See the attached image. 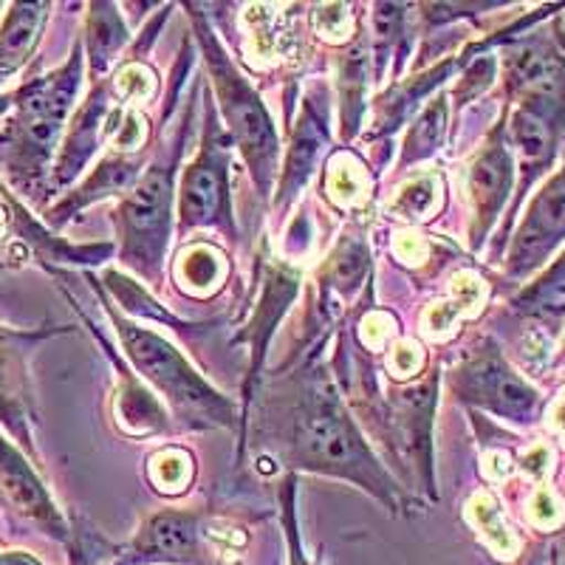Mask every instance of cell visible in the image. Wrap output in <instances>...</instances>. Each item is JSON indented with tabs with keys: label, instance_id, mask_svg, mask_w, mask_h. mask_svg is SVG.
<instances>
[{
	"label": "cell",
	"instance_id": "cell-1",
	"mask_svg": "<svg viewBox=\"0 0 565 565\" xmlns=\"http://www.w3.org/2000/svg\"><path fill=\"white\" fill-rule=\"evenodd\" d=\"M291 385L286 402V436L275 444L286 467L309 469L320 476L345 478L371 492L391 512L407 509L405 492L373 456L345 402L337 393L331 373L322 365H306Z\"/></svg>",
	"mask_w": 565,
	"mask_h": 565
},
{
	"label": "cell",
	"instance_id": "cell-2",
	"mask_svg": "<svg viewBox=\"0 0 565 565\" xmlns=\"http://www.w3.org/2000/svg\"><path fill=\"white\" fill-rule=\"evenodd\" d=\"M103 309L108 311L110 326L122 342L125 356L134 365L136 376L148 387H153L159 396L168 398L175 422L186 430H238L244 433L238 411L224 393H218L210 382L195 373V367L181 356L175 345H170L164 337H159L150 328H141L122 317L103 297Z\"/></svg>",
	"mask_w": 565,
	"mask_h": 565
},
{
	"label": "cell",
	"instance_id": "cell-3",
	"mask_svg": "<svg viewBox=\"0 0 565 565\" xmlns=\"http://www.w3.org/2000/svg\"><path fill=\"white\" fill-rule=\"evenodd\" d=\"M79 85H83V45L77 43L68 63L12 94L14 116L0 134V156L7 161L14 184L32 190L45 179Z\"/></svg>",
	"mask_w": 565,
	"mask_h": 565
},
{
	"label": "cell",
	"instance_id": "cell-4",
	"mask_svg": "<svg viewBox=\"0 0 565 565\" xmlns=\"http://www.w3.org/2000/svg\"><path fill=\"white\" fill-rule=\"evenodd\" d=\"M186 9H190L186 14L193 20V38L199 40L204 65L210 71L215 94H218V110L224 116L226 134L244 156V164L249 170L252 181H255L257 195L269 199L277 170H280V139H277V128L271 122L269 108H266L264 97L257 94L255 85L241 74L238 65L232 63L224 43L215 38V29L206 20V14L201 12V7L186 3Z\"/></svg>",
	"mask_w": 565,
	"mask_h": 565
},
{
	"label": "cell",
	"instance_id": "cell-5",
	"mask_svg": "<svg viewBox=\"0 0 565 565\" xmlns=\"http://www.w3.org/2000/svg\"><path fill=\"white\" fill-rule=\"evenodd\" d=\"M193 105L186 108L181 128L159 159L148 164L136 186L122 199L116 210V230L122 241V264L130 266L148 282L161 280V266L173 238V204H175V175H179L181 145L190 130Z\"/></svg>",
	"mask_w": 565,
	"mask_h": 565
},
{
	"label": "cell",
	"instance_id": "cell-6",
	"mask_svg": "<svg viewBox=\"0 0 565 565\" xmlns=\"http://www.w3.org/2000/svg\"><path fill=\"white\" fill-rule=\"evenodd\" d=\"M230 148L232 139L226 128H221L215 99L210 88H204V134L199 156L181 170V181L175 186L181 235L193 230H218L230 241L238 238L230 193Z\"/></svg>",
	"mask_w": 565,
	"mask_h": 565
},
{
	"label": "cell",
	"instance_id": "cell-7",
	"mask_svg": "<svg viewBox=\"0 0 565 565\" xmlns=\"http://www.w3.org/2000/svg\"><path fill=\"white\" fill-rule=\"evenodd\" d=\"M450 393L469 407L501 416L514 424L540 418V393L514 371L492 340H481L458 356L447 373Z\"/></svg>",
	"mask_w": 565,
	"mask_h": 565
},
{
	"label": "cell",
	"instance_id": "cell-8",
	"mask_svg": "<svg viewBox=\"0 0 565 565\" xmlns=\"http://www.w3.org/2000/svg\"><path fill=\"white\" fill-rule=\"evenodd\" d=\"M114 565H224L206 534L204 512L159 509L141 523Z\"/></svg>",
	"mask_w": 565,
	"mask_h": 565
},
{
	"label": "cell",
	"instance_id": "cell-9",
	"mask_svg": "<svg viewBox=\"0 0 565 565\" xmlns=\"http://www.w3.org/2000/svg\"><path fill=\"white\" fill-rule=\"evenodd\" d=\"M514 184V156L507 139V110L489 130L481 148L467 164V201H469V238L472 249H481L489 230L507 206Z\"/></svg>",
	"mask_w": 565,
	"mask_h": 565
},
{
	"label": "cell",
	"instance_id": "cell-10",
	"mask_svg": "<svg viewBox=\"0 0 565 565\" xmlns=\"http://www.w3.org/2000/svg\"><path fill=\"white\" fill-rule=\"evenodd\" d=\"M565 241V159L529 204L507 255V275L523 280L548 264Z\"/></svg>",
	"mask_w": 565,
	"mask_h": 565
},
{
	"label": "cell",
	"instance_id": "cell-11",
	"mask_svg": "<svg viewBox=\"0 0 565 565\" xmlns=\"http://www.w3.org/2000/svg\"><path fill=\"white\" fill-rule=\"evenodd\" d=\"M328 85L315 83L309 94L300 103V116H297L295 130H291L289 150L282 161V179L277 186V212H286L291 201L302 193V186L309 184L315 175L317 161L331 139V114H328Z\"/></svg>",
	"mask_w": 565,
	"mask_h": 565
},
{
	"label": "cell",
	"instance_id": "cell-12",
	"mask_svg": "<svg viewBox=\"0 0 565 565\" xmlns=\"http://www.w3.org/2000/svg\"><path fill=\"white\" fill-rule=\"evenodd\" d=\"M297 295V271L289 264H277V260H266V266H260V302L255 306V315H252L246 331H241L238 342H252V367L249 380L244 385V411H241V424H244L246 411H249L252 402V387L255 380L260 376V362L266 356V345H269V337L275 334L277 322L286 315V309L291 306Z\"/></svg>",
	"mask_w": 565,
	"mask_h": 565
},
{
	"label": "cell",
	"instance_id": "cell-13",
	"mask_svg": "<svg viewBox=\"0 0 565 565\" xmlns=\"http://www.w3.org/2000/svg\"><path fill=\"white\" fill-rule=\"evenodd\" d=\"M0 498L20 518L32 521L45 534H52L57 540L71 537V529L65 526L63 514L54 507L52 494L45 492L40 478L34 476V469L23 461V456L3 436H0Z\"/></svg>",
	"mask_w": 565,
	"mask_h": 565
},
{
	"label": "cell",
	"instance_id": "cell-14",
	"mask_svg": "<svg viewBox=\"0 0 565 565\" xmlns=\"http://www.w3.org/2000/svg\"><path fill=\"white\" fill-rule=\"evenodd\" d=\"M114 108V94H110L108 83H97L94 90L88 94V99L83 103V108L77 110L74 122L68 125V134L65 141L60 145L57 164H54L52 181L54 186H65L77 179L85 170L88 159L99 150V145L108 141L105 136V122H108V114Z\"/></svg>",
	"mask_w": 565,
	"mask_h": 565
},
{
	"label": "cell",
	"instance_id": "cell-15",
	"mask_svg": "<svg viewBox=\"0 0 565 565\" xmlns=\"http://www.w3.org/2000/svg\"><path fill=\"white\" fill-rule=\"evenodd\" d=\"M145 164H148V153H114L110 150L103 161L97 164V170L83 181V184L74 190L71 195H65L54 210H49V224L52 226H65L79 210H85L94 201L110 199V195H128L136 186V181L145 173Z\"/></svg>",
	"mask_w": 565,
	"mask_h": 565
},
{
	"label": "cell",
	"instance_id": "cell-16",
	"mask_svg": "<svg viewBox=\"0 0 565 565\" xmlns=\"http://www.w3.org/2000/svg\"><path fill=\"white\" fill-rule=\"evenodd\" d=\"M371 271V249H367V241L362 238L360 232H348L342 235L340 244L334 246V252L328 255L326 266L320 271V315L326 322L331 320V300L334 297H348L356 291L362 277H367Z\"/></svg>",
	"mask_w": 565,
	"mask_h": 565
},
{
	"label": "cell",
	"instance_id": "cell-17",
	"mask_svg": "<svg viewBox=\"0 0 565 565\" xmlns=\"http://www.w3.org/2000/svg\"><path fill=\"white\" fill-rule=\"evenodd\" d=\"M49 3H14L0 26V83L18 74L32 57L49 18Z\"/></svg>",
	"mask_w": 565,
	"mask_h": 565
},
{
	"label": "cell",
	"instance_id": "cell-18",
	"mask_svg": "<svg viewBox=\"0 0 565 565\" xmlns=\"http://www.w3.org/2000/svg\"><path fill=\"white\" fill-rule=\"evenodd\" d=\"M130 43V32L125 26L122 14L116 12L114 3H90L88 23H85V54H88V74L90 83H103L114 60L122 54L125 45Z\"/></svg>",
	"mask_w": 565,
	"mask_h": 565
},
{
	"label": "cell",
	"instance_id": "cell-19",
	"mask_svg": "<svg viewBox=\"0 0 565 565\" xmlns=\"http://www.w3.org/2000/svg\"><path fill=\"white\" fill-rule=\"evenodd\" d=\"M371 77V57L365 43H351L337 63V90H340V130L342 141L360 134L362 110H365V88Z\"/></svg>",
	"mask_w": 565,
	"mask_h": 565
},
{
	"label": "cell",
	"instance_id": "cell-20",
	"mask_svg": "<svg viewBox=\"0 0 565 565\" xmlns=\"http://www.w3.org/2000/svg\"><path fill=\"white\" fill-rule=\"evenodd\" d=\"M447 114H450V99H447V94H436L430 103L424 105L422 114L416 116V122L407 130L398 168H413L418 161L430 159L441 148L444 136H447Z\"/></svg>",
	"mask_w": 565,
	"mask_h": 565
},
{
	"label": "cell",
	"instance_id": "cell-21",
	"mask_svg": "<svg viewBox=\"0 0 565 565\" xmlns=\"http://www.w3.org/2000/svg\"><path fill=\"white\" fill-rule=\"evenodd\" d=\"M226 264L224 252L215 249L210 244H195L186 252H181L179 266H175V277H179V286L190 295H212L224 282Z\"/></svg>",
	"mask_w": 565,
	"mask_h": 565
},
{
	"label": "cell",
	"instance_id": "cell-22",
	"mask_svg": "<svg viewBox=\"0 0 565 565\" xmlns=\"http://www.w3.org/2000/svg\"><path fill=\"white\" fill-rule=\"evenodd\" d=\"M512 306L529 317L559 320L565 317V252L537 280L514 297Z\"/></svg>",
	"mask_w": 565,
	"mask_h": 565
},
{
	"label": "cell",
	"instance_id": "cell-23",
	"mask_svg": "<svg viewBox=\"0 0 565 565\" xmlns=\"http://www.w3.org/2000/svg\"><path fill=\"white\" fill-rule=\"evenodd\" d=\"M438 206H441V175L422 173L398 186V193L387 206V215L405 221V224H422V221L433 218Z\"/></svg>",
	"mask_w": 565,
	"mask_h": 565
},
{
	"label": "cell",
	"instance_id": "cell-24",
	"mask_svg": "<svg viewBox=\"0 0 565 565\" xmlns=\"http://www.w3.org/2000/svg\"><path fill=\"white\" fill-rule=\"evenodd\" d=\"M407 7H398V3H376L373 7V52L371 57V77L380 83L382 71H385L387 60L396 54L398 38L405 32L407 20Z\"/></svg>",
	"mask_w": 565,
	"mask_h": 565
},
{
	"label": "cell",
	"instance_id": "cell-25",
	"mask_svg": "<svg viewBox=\"0 0 565 565\" xmlns=\"http://www.w3.org/2000/svg\"><path fill=\"white\" fill-rule=\"evenodd\" d=\"M150 478L161 494H181L193 481V458L179 447L156 452L150 458Z\"/></svg>",
	"mask_w": 565,
	"mask_h": 565
},
{
	"label": "cell",
	"instance_id": "cell-26",
	"mask_svg": "<svg viewBox=\"0 0 565 565\" xmlns=\"http://www.w3.org/2000/svg\"><path fill=\"white\" fill-rule=\"evenodd\" d=\"M362 181H365V168L353 156L340 153L328 161V181L326 190H331V199L340 206H353L362 195Z\"/></svg>",
	"mask_w": 565,
	"mask_h": 565
},
{
	"label": "cell",
	"instance_id": "cell-27",
	"mask_svg": "<svg viewBox=\"0 0 565 565\" xmlns=\"http://www.w3.org/2000/svg\"><path fill=\"white\" fill-rule=\"evenodd\" d=\"M469 512H472V521H476L478 532L489 540V546L501 554V557H507V554L514 548V543H512V534H509L507 526H503L501 507L494 503L492 494L478 492L476 498L469 501Z\"/></svg>",
	"mask_w": 565,
	"mask_h": 565
},
{
	"label": "cell",
	"instance_id": "cell-28",
	"mask_svg": "<svg viewBox=\"0 0 565 565\" xmlns=\"http://www.w3.org/2000/svg\"><path fill=\"white\" fill-rule=\"evenodd\" d=\"M311 20H315V32L322 38H331L334 43L348 40L353 23L351 12L342 3H322V7H317V12H311Z\"/></svg>",
	"mask_w": 565,
	"mask_h": 565
},
{
	"label": "cell",
	"instance_id": "cell-29",
	"mask_svg": "<svg viewBox=\"0 0 565 565\" xmlns=\"http://www.w3.org/2000/svg\"><path fill=\"white\" fill-rule=\"evenodd\" d=\"M563 518H565V512H563V503H559L557 494H554L548 487H540L537 492H534V498H532L534 526L554 529V526H559V523H563Z\"/></svg>",
	"mask_w": 565,
	"mask_h": 565
},
{
	"label": "cell",
	"instance_id": "cell-30",
	"mask_svg": "<svg viewBox=\"0 0 565 565\" xmlns=\"http://www.w3.org/2000/svg\"><path fill=\"white\" fill-rule=\"evenodd\" d=\"M387 367H391L393 376H398V380H407V376H413V371H418V367H422V353H418V345H413V342H398L396 351L391 353V362H387Z\"/></svg>",
	"mask_w": 565,
	"mask_h": 565
},
{
	"label": "cell",
	"instance_id": "cell-31",
	"mask_svg": "<svg viewBox=\"0 0 565 565\" xmlns=\"http://www.w3.org/2000/svg\"><path fill=\"white\" fill-rule=\"evenodd\" d=\"M280 494H282V509H286V518H289L291 565H311L309 557H302V546H300V537H297V526H295V503H291V498H295V478H289V481L282 483Z\"/></svg>",
	"mask_w": 565,
	"mask_h": 565
},
{
	"label": "cell",
	"instance_id": "cell-32",
	"mask_svg": "<svg viewBox=\"0 0 565 565\" xmlns=\"http://www.w3.org/2000/svg\"><path fill=\"white\" fill-rule=\"evenodd\" d=\"M71 565H94L90 563V552L85 546L83 534H74V540H71Z\"/></svg>",
	"mask_w": 565,
	"mask_h": 565
},
{
	"label": "cell",
	"instance_id": "cell-33",
	"mask_svg": "<svg viewBox=\"0 0 565 565\" xmlns=\"http://www.w3.org/2000/svg\"><path fill=\"white\" fill-rule=\"evenodd\" d=\"M0 565H40V559H34L26 552H3L0 554Z\"/></svg>",
	"mask_w": 565,
	"mask_h": 565
},
{
	"label": "cell",
	"instance_id": "cell-34",
	"mask_svg": "<svg viewBox=\"0 0 565 565\" xmlns=\"http://www.w3.org/2000/svg\"><path fill=\"white\" fill-rule=\"evenodd\" d=\"M540 559H543V554L534 552V548H532V552L523 554V557L518 559V563H514V565H540Z\"/></svg>",
	"mask_w": 565,
	"mask_h": 565
},
{
	"label": "cell",
	"instance_id": "cell-35",
	"mask_svg": "<svg viewBox=\"0 0 565 565\" xmlns=\"http://www.w3.org/2000/svg\"><path fill=\"white\" fill-rule=\"evenodd\" d=\"M554 424H557L559 433H565V398H563V402H559L557 413H554Z\"/></svg>",
	"mask_w": 565,
	"mask_h": 565
},
{
	"label": "cell",
	"instance_id": "cell-36",
	"mask_svg": "<svg viewBox=\"0 0 565 565\" xmlns=\"http://www.w3.org/2000/svg\"><path fill=\"white\" fill-rule=\"evenodd\" d=\"M9 103H12V97H0V114L9 108Z\"/></svg>",
	"mask_w": 565,
	"mask_h": 565
},
{
	"label": "cell",
	"instance_id": "cell-37",
	"mask_svg": "<svg viewBox=\"0 0 565 565\" xmlns=\"http://www.w3.org/2000/svg\"><path fill=\"white\" fill-rule=\"evenodd\" d=\"M557 43H559V49L565 52V32H563V29H557Z\"/></svg>",
	"mask_w": 565,
	"mask_h": 565
},
{
	"label": "cell",
	"instance_id": "cell-38",
	"mask_svg": "<svg viewBox=\"0 0 565 565\" xmlns=\"http://www.w3.org/2000/svg\"><path fill=\"white\" fill-rule=\"evenodd\" d=\"M552 565H563V563H559V557H557V552H552Z\"/></svg>",
	"mask_w": 565,
	"mask_h": 565
},
{
	"label": "cell",
	"instance_id": "cell-39",
	"mask_svg": "<svg viewBox=\"0 0 565 565\" xmlns=\"http://www.w3.org/2000/svg\"><path fill=\"white\" fill-rule=\"evenodd\" d=\"M563 356H565V345H563Z\"/></svg>",
	"mask_w": 565,
	"mask_h": 565
}]
</instances>
